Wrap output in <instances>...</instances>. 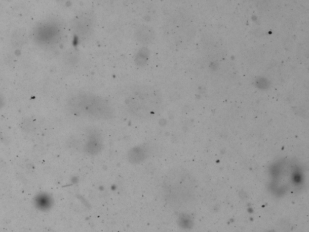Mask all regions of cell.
<instances>
[{"mask_svg": "<svg viewBox=\"0 0 309 232\" xmlns=\"http://www.w3.org/2000/svg\"><path fill=\"white\" fill-rule=\"evenodd\" d=\"M135 36L138 42L143 45H149L156 38V33L152 28L147 26H142L137 29Z\"/></svg>", "mask_w": 309, "mask_h": 232, "instance_id": "cell-5", "label": "cell"}, {"mask_svg": "<svg viewBox=\"0 0 309 232\" xmlns=\"http://www.w3.org/2000/svg\"><path fill=\"white\" fill-rule=\"evenodd\" d=\"M5 104V99L4 96L0 94V109H1Z\"/></svg>", "mask_w": 309, "mask_h": 232, "instance_id": "cell-7", "label": "cell"}, {"mask_svg": "<svg viewBox=\"0 0 309 232\" xmlns=\"http://www.w3.org/2000/svg\"><path fill=\"white\" fill-rule=\"evenodd\" d=\"M125 106L133 117L147 120L159 115L162 97L159 90L147 85H134L126 92Z\"/></svg>", "mask_w": 309, "mask_h": 232, "instance_id": "cell-1", "label": "cell"}, {"mask_svg": "<svg viewBox=\"0 0 309 232\" xmlns=\"http://www.w3.org/2000/svg\"><path fill=\"white\" fill-rule=\"evenodd\" d=\"M31 35L34 43L40 46H52L61 39L62 29L61 25L55 22L45 21L34 27Z\"/></svg>", "mask_w": 309, "mask_h": 232, "instance_id": "cell-3", "label": "cell"}, {"mask_svg": "<svg viewBox=\"0 0 309 232\" xmlns=\"http://www.w3.org/2000/svg\"><path fill=\"white\" fill-rule=\"evenodd\" d=\"M95 24L94 18L88 14H83L75 18L71 24V29L75 36L80 39H87L92 34Z\"/></svg>", "mask_w": 309, "mask_h": 232, "instance_id": "cell-4", "label": "cell"}, {"mask_svg": "<svg viewBox=\"0 0 309 232\" xmlns=\"http://www.w3.org/2000/svg\"><path fill=\"white\" fill-rule=\"evenodd\" d=\"M28 39L27 30L23 28L15 29L12 33L11 43L14 48L20 49L26 45Z\"/></svg>", "mask_w": 309, "mask_h": 232, "instance_id": "cell-6", "label": "cell"}, {"mask_svg": "<svg viewBox=\"0 0 309 232\" xmlns=\"http://www.w3.org/2000/svg\"><path fill=\"white\" fill-rule=\"evenodd\" d=\"M67 106L72 114L95 120H109L115 112L108 100L89 92H79L69 97Z\"/></svg>", "mask_w": 309, "mask_h": 232, "instance_id": "cell-2", "label": "cell"}]
</instances>
